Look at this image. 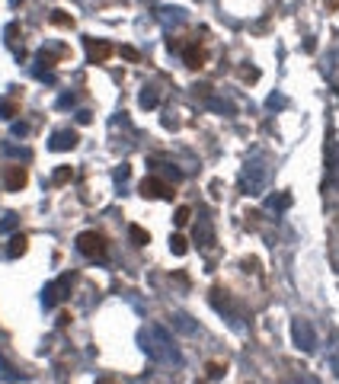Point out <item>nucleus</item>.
I'll return each instance as SVG.
<instances>
[{
    "label": "nucleus",
    "instance_id": "nucleus-12",
    "mask_svg": "<svg viewBox=\"0 0 339 384\" xmlns=\"http://www.w3.org/2000/svg\"><path fill=\"white\" fill-rule=\"evenodd\" d=\"M208 374H211V378H221V374H224V365H221V362L208 365Z\"/></svg>",
    "mask_w": 339,
    "mask_h": 384
},
{
    "label": "nucleus",
    "instance_id": "nucleus-5",
    "mask_svg": "<svg viewBox=\"0 0 339 384\" xmlns=\"http://www.w3.org/2000/svg\"><path fill=\"white\" fill-rule=\"evenodd\" d=\"M74 144H77V132H61L51 138V151H71Z\"/></svg>",
    "mask_w": 339,
    "mask_h": 384
},
{
    "label": "nucleus",
    "instance_id": "nucleus-14",
    "mask_svg": "<svg viewBox=\"0 0 339 384\" xmlns=\"http://www.w3.org/2000/svg\"><path fill=\"white\" fill-rule=\"evenodd\" d=\"M122 55H125L128 61H138V51H135V48H128V45H125V48H122Z\"/></svg>",
    "mask_w": 339,
    "mask_h": 384
},
{
    "label": "nucleus",
    "instance_id": "nucleus-6",
    "mask_svg": "<svg viewBox=\"0 0 339 384\" xmlns=\"http://www.w3.org/2000/svg\"><path fill=\"white\" fill-rule=\"evenodd\" d=\"M170 250L176 253V256H182V253L189 250V240L182 237V234H173V240H170Z\"/></svg>",
    "mask_w": 339,
    "mask_h": 384
},
{
    "label": "nucleus",
    "instance_id": "nucleus-3",
    "mask_svg": "<svg viewBox=\"0 0 339 384\" xmlns=\"http://www.w3.org/2000/svg\"><path fill=\"white\" fill-rule=\"evenodd\" d=\"M71 282H74V278H71V275H64V278H61V282L48 285V288H45V304L64 301V298H67V292H71Z\"/></svg>",
    "mask_w": 339,
    "mask_h": 384
},
{
    "label": "nucleus",
    "instance_id": "nucleus-1",
    "mask_svg": "<svg viewBox=\"0 0 339 384\" xmlns=\"http://www.w3.org/2000/svg\"><path fill=\"white\" fill-rule=\"evenodd\" d=\"M77 247H80L83 256L90 259H102L106 256V237H102L99 231H83L80 237H77Z\"/></svg>",
    "mask_w": 339,
    "mask_h": 384
},
{
    "label": "nucleus",
    "instance_id": "nucleus-4",
    "mask_svg": "<svg viewBox=\"0 0 339 384\" xmlns=\"http://www.w3.org/2000/svg\"><path fill=\"white\" fill-rule=\"evenodd\" d=\"M86 48H90V61H93V64H102V61L112 55V45H102V42H96V39H86Z\"/></svg>",
    "mask_w": 339,
    "mask_h": 384
},
{
    "label": "nucleus",
    "instance_id": "nucleus-2",
    "mask_svg": "<svg viewBox=\"0 0 339 384\" xmlns=\"http://www.w3.org/2000/svg\"><path fill=\"white\" fill-rule=\"evenodd\" d=\"M138 192H141V196H147V199H173V189L167 186V182H160L157 176H147V179H141Z\"/></svg>",
    "mask_w": 339,
    "mask_h": 384
},
{
    "label": "nucleus",
    "instance_id": "nucleus-7",
    "mask_svg": "<svg viewBox=\"0 0 339 384\" xmlns=\"http://www.w3.org/2000/svg\"><path fill=\"white\" fill-rule=\"evenodd\" d=\"M51 23H55V26H64V29H71V26H74V20H71L64 10H51Z\"/></svg>",
    "mask_w": 339,
    "mask_h": 384
},
{
    "label": "nucleus",
    "instance_id": "nucleus-10",
    "mask_svg": "<svg viewBox=\"0 0 339 384\" xmlns=\"http://www.w3.org/2000/svg\"><path fill=\"white\" fill-rule=\"evenodd\" d=\"M189 218H192V212H189V208L182 205V208H176V215H173V221H176L179 228H182V224H189Z\"/></svg>",
    "mask_w": 339,
    "mask_h": 384
},
{
    "label": "nucleus",
    "instance_id": "nucleus-13",
    "mask_svg": "<svg viewBox=\"0 0 339 384\" xmlns=\"http://www.w3.org/2000/svg\"><path fill=\"white\" fill-rule=\"evenodd\" d=\"M67 179H71V170H67V167H61V170L55 173V182H67Z\"/></svg>",
    "mask_w": 339,
    "mask_h": 384
},
{
    "label": "nucleus",
    "instance_id": "nucleus-9",
    "mask_svg": "<svg viewBox=\"0 0 339 384\" xmlns=\"http://www.w3.org/2000/svg\"><path fill=\"white\" fill-rule=\"evenodd\" d=\"M23 250H26V237H23V234H16L13 247H10V256H23Z\"/></svg>",
    "mask_w": 339,
    "mask_h": 384
},
{
    "label": "nucleus",
    "instance_id": "nucleus-8",
    "mask_svg": "<svg viewBox=\"0 0 339 384\" xmlns=\"http://www.w3.org/2000/svg\"><path fill=\"white\" fill-rule=\"evenodd\" d=\"M7 182H10V186H13V189H20V186H23V182H26V170H23V167H16V170L10 173V176H7Z\"/></svg>",
    "mask_w": 339,
    "mask_h": 384
},
{
    "label": "nucleus",
    "instance_id": "nucleus-11",
    "mask_svg": "<svg viewBox=\"0 0 339 384\" xmlns=\"http://www.w3.org/2000/svg\"><path fill=\"white\" fill-rule=\"evenodd\" d=\"M132 240H138V243H147L151 237H147V231H144V228H135V224H132Z\"/></svg>",
    "mask_w": 339,
    "mask_h": 384
}]
</instances>
